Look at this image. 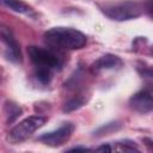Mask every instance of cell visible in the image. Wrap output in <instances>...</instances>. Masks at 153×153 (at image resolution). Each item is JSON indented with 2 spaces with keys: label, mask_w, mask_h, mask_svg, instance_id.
<instances>
[{
  "label": "cell",
  "mask_w": 153,
  "mask_h": 153,
  "mask_svg": "<svg viewBox=\"0 0 153 153\" xmlns=\"http://www.w3.org/2000/svg\"><path fill=\"white\" fill-rule=\"evenodd\" d=\"M27 54L35 67V76L43 85L49 84L54 76V72L60 71L65 65L63 54L51 47L31 45L27 48Z\"/></svg>",
  "instance_id": "obj_1"
},
{
  "label": "cell",
  "mask_w": 153,
  "mask_h": 153,
  "mask_svg": "<svg viewBox=\"0 0 153 153\" xmlns=\"http://www.w3.org/2000/svg\"><path fill=\"white\" fill-rule=\"evenodd\" d=\"M44 41L49 47L57 50H75L85 47L87 38L76 29L57 26L44 32Z\"/></svg>",
  "instance_id": "obj_2"
},
{
  "label": "cell",
  "mask_w": 153,
  "mask_h": 153,
  "mask_svg": "<svg viewBox=\"0 0 153 153\" xmlns=\"http://www.w3.org/2000/svg\"><path fill=\"white\" fill-rule=\"evenodd\" d=\"M103 13L112 20L123 22L137 18L143 13V5L136 1H122V2H111L100 6Z\"/></svg>",
  "instance_id": "obj_3"
},
{
  "label": "cell",
  "mask_w": 153,
  "mask_h": 153,
  "mask_svg": "<svg viewBox=\"0 0 153 153\" xmlns=\"http://www.w3.org/2000/svg\"><path fill=\"white\" fill-rule=\"evenodd\" d=\"M47 122V118L44 116H30L25 120L20 121L18 124H16L10 134L8 140L12 143H20L29 139L38 128H41Z\"/></svg>",
  "instance_id": "obj_4"
},
{
  "label": "cell",
  "mask_w": 153,
  "mask_h": 153,
  "mask_svg": "<svg viewBox=\"0 0 153 153\" xmlns=\"http://www.w3.org/2000/svg\"><path fill=\"white\" fill-rule=\"evenodd\" d=\"M73 131H74V124L72 122H66L62 126H60L57 129L41 135L38 137V141L50 147H59L69 140Z\"/></svg>",
  "instance_id": "obj_5"
},
{
  "label": "cell",
  "mask_w": 153,
  "mask_h": 153,
  "mask_svg": "<svg viewBox=\"0 0 153 153\" xmlns=\"http://www.w3.org/2000/svg\"><path fill=\"white\" fill-rule=\"evenodd\" d=\"M0 41L5 45V54L7 60L12 62H20L22 51H20L19 43L17 42L12 31L5 25H0Z\"/></svg>",
  "instance_id": "obj_6"
},
{
  "label": "cell",
  "mask_w": 153,
  "mask_h": 153,
  "mask_svg": "<svg viewBox=\"0 0 153 153\" xmlns=\"http://www.w3.org/2000/svg\"><path fill=\"white\" fill-rule=\"evenodd\" d=\"M129 105L131 109L140 114H148L152 111L153 102H152V92L148 88L141 90L131 96L129 99Z\"/></svg>",
  "instance_id": "obj_7"
},
{
  "label": "cell",
  "mask_w": 153,
  "mask_h": 153,
  "mask_svg": "<svg viewBox=\"0 0 153 153\" xmlns=\"http://www.w3.org/2000/svg\"><path fill=\"white\" fill-rule=\"evenodd\" d=\"M121 65H122V61L118 56L108 54V55L100 56L98 60H96L93 62V65L91 66V68L93 72H99V71H104V69H111V68L118 67Z\"/></svg>",
  "instance_id": "obj_8"
},
{
  "label": "cell",
  "mask_w": 153,
  "mask_h": 153,
  "mask_svg": "<svg viewBox=\"0 0 153 153\" xmlns=\"http://www.w3.org/2000/svg\"><path fill=\"white\" fill-rule=\"evenodd\" d=\"M0 5L17 13H23L26 16L33 14V10L22 0H0Z\"/></svg>",
  "instance_id": "obj_9"
},
{
  "label": "cell",
  "mask_w": 153,
  "mask_h": 153,
  "mask_svg": "<svg viewBox=\"0 0 153 153\" xmlns=\"http://www.w3.org/2000/svg\"><path fill=\"white\" fill-rule=\"evenodd\" d=\"M84 103H85V99H84L81 96H75V97H73L71 100H68V102L65 104L63 110H65V111L75 110V109H78V108H80Z\"/></svg>",
  "instance_id": "obj_10"
},
{
  "label": "cell",
  "mask_w": 153,
  "mask_h": 153,
  "mask_svg": "<svg viewBox=\"0 0 153 153\" xmlns=\"http://www.w3.org/2000/svg\"><path fill=\"white\" fill-rule=\"evenodd\" d=\"M96 149H97V151H108V152H110V151H112V147L109 146V145H103V146L97 147Z\"/></svg>",
  "instance_id": "obj_11"
},
{
  "label": "cell",
  "mask_w": 153,
  "mask_h": 153,
  "mask_svg": "<svg viewBox=\"0 0 153 153\" xmlns=\"http://www.w3.org/2000/svg\"><path fill=\"white\" fill-rule=\"evenodd\" d=\"M69 151L71 152H73V151H88V148H86V147H74V148H71Z\"/></svg>",
  "instance_id": "obj_12"
}]
</instances>
